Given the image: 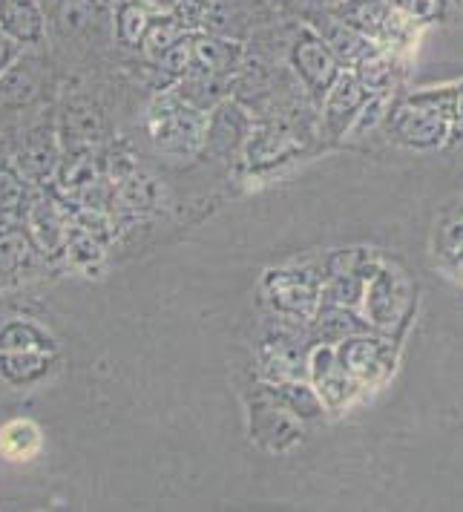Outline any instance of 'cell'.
Listing matches in <instances>:
<instances>
[{
  "instance_id": "cell-1",
  "label": "cell",
  "mask_w": 463,
  "mask_h": 512,
  "mask_svg": "<svg viewBox=\"0 0 463 512\" xmlns=\"http://www.w3.org/2000/svg\"><path fill=\"white\" fill-rule=\"evenodd\" d=\"M208 116L187 107L173 93L159 95L150 110V136L167 156H190L205 147Z\"/></svg>"
},
{
  "instance_id": "cell-2",
  "label": "cell",
  "mask_w": 463,
  "mask_h": 512,
  "mask_svg": "<svg viewBox=\"0 0 463 512\" xmlns=\"http://www.w3.org/2000/svg\"><path fill=\"white\" fill-rule=\"evenodd\" d=\"M334 357H337L340 369L357 383V389L377 386L394 369L392 343H386L380 337H369V331L340 340V346L334 349Z\"/></svg>"
},
{
  "instance_id": "cell-3",
  "label": "cell",
  "mask_w": 463,
  "mask_h": 512,
  "mask_svg": "<svg viewBox=\"0 0 463 512\" xmlns=\"http://www.w3.org/2000/svg\"><path fill=\"white\" fill-rule=\"evenodd\" d=\"M320 285L323 277H314L305 268H279L265 274V297L279 314H288L294 320H311L320 305Z\"/></svg>"
},
{
  "instance_id": "cell-4",
  "label": "cell",
  "mask_w": 463,
  "mask_h": 512,
  "mask_svg": "<svg viewBox=\"0 0 463 512\" xmlns=\"http://www.w3.org/2000/svg\"><path fill=\"white\" fill-rule=\"evenodd\" d=\"M363 305H366V320H369V326L392 334L394 328H400L406 323V317H409V311H412V291H409V282L403 280L400 274H394V271L380 265V271L366 282Z\"/></svg>"
},
{
  "instance_id": "cell-5",
  "label": "cell",
  "mask_w": 463,
  "mask_h": 512,
  "mask_svg": "<svg viewBox=\"0 0 463 512\" xmlns=\"http://www.w3.org/2000/svg\"><path fill=\"white\" fill-rule=\"evenodd\" d=\"M386 121L394 141L412 150H435L449 139V118L420 98L403 104L394 116H386Z\"/></svg>"
},
{
  "instance_id": "cell-6",
  "label": "cell",
  "mask_w": 463,
  "mask_h": 512,
  "mask_svg": "<svg viewBox=\"0 0 463 512\" xmlns=\"http://www.w3.org/2000/svg\"><path fill=\"white\" fill-rule=\"evenodd\" d=\"M291 64L302 78L305 90L311 93L314 101H323L328 87L334 84V78L340 75V64L331 55V49L325 47L323 38L314 32H302L297 44L291 49Z\"/></svg>"
},
{
  "instance_id": "cell-7",
  "label": "cell",
  "mask_w": 463,
  "mask_h": 512,
  "mask_svg": "<svg viewBox=\"0 0 463 512\" xmlns=\"http://www.w3.org/2000/svg\"><path fill=\"white\" fill-rule=\"evenodd\" d=\"M366 98H369V90L360 84V78L354 72H340L334 78V84L328 87V93L323 95V101H320L323 104L325 133L331 139H343L351 130L357 113L363 110Z\"/></svg>"
},
{
  "instance_id": "cell-8",
  "label": "cell",
  "mask_w": 463,
  "mask_h": 512,
  "mask_svg": "<svg viewBox=\"0 0 463 512\" xmlns=\"http://www.w3.org/2000/svg\"><path fill=\"white\" fill-rule=\"evenodd\" d=\"M44 81V61L35 55H18L6 70L0 72V107L3 110H24L29 107Z\"/></svg>"
},
{
  "instance_id": "cell-9",
  "label": "cell",
  "mask_w": 463,
  "mask_h": 512,
  "mask_svg": "<svg viewBox=\"0 0 463 512\" xmlns=\"http://www.w3.org/2000/svg\"><path fill=\"white\" fill-rule=\"evenodd\" d=\"M302 150V136L294 130H288L285 124H265V127H251L248 141H245V153H248V164L259 170V167H274V164L294 159Z\"/></svg>"
},
{
  "instance_id": "cell-10",
  "label": "cell",
  "mask_w": 463,
  "mask_h": 512,
  "mask_svg": "<svg viewBox=\"0 0 463 512\" xmlns=\"http://www.w3.org/2000/svg\"><path fill=\"white\" fill-rule=\"evenodd\" d=\"M38 245L15 213H0V277L15 280L35 262Z\"/></svg>"
},
{
  "instance_id": "cell-11",
  "label": "cell",
  "mask_w": 463,
  "mask_h": 512,
  "mask_svg": "<svg viewBox=\"0 0 463 512\" xmlns=\"http://www.w3.org/2000/svg\"><path fill=\"white\" fill-rule=\"evenodd\" d=\"M251 133V121L245 110L233 101H222L210 110L208 130H205V150L213 156H228L236 147H242Z\"/></svg>"
},
{
  "instance_id": "cell-12",
  "label": "cell",
  "mask_w": 463,
  "mask_h": 512,
  "mask_svg": "<svg viewBox=\"0 0 463 512\" xmlns=\"http://www.w3.org/2000/svg\"><path fill=\"white\" fill-rule=\"evenodd\" d=\"M308 360H311V363H308V369H311V380H314L317 395L323 397L325 406L340 409L343 403H348V397L354 395V392H360V389H357V383H354V380L340 369V363H337V357H334V349H331V346L320 343L317 349L311 351V357H308Z\"/></svg>"
},
{
  "instance_id": "cell-13",
  "label": "cell",
  "mask_w": 463,
  "mask_h": 512,
  "mask_svg": "<svg viewBox=\"0 0 463 512\" xmlns=\"http://www.w3.org/2000/svg\"><path fill=\"white\" fill-rule=\"evenodd\" d=\"M0 29L21 47H38L47 38V15L38 0H0Z\"/></svg>"
},
{
  "instance_id": "cell-14",
  "label": "cell",
  "mask_w": 463,
  "mask_h": 512,
  "mask_svg": "<svg viewBox=\"0 0 463 512\" xmlns=\"http://www.w3.org/2000/svg\"><path fill=\"white\" fill-rule=\"evenodd\" d=\"M26 228L32 233L38 251H44L49 256L64 254V245H67V236H70V222L52 199L32 202V208L26 213Z\"/></svg>"
},
{
  "instance_id": "cell-15",
  "label": "cell",
  "mask_w": 463,
  "mask_h": 512,
  "mask_svg": "<svg viewBox=\"0 0 463 512\" xmlns=\"http://www.w3.org/2000/svg\"><path fill=\"white\" fill-rule=\"evenodd\" d=\"M44 449V432L35 420L15 418L0 426V458L9 464H29Z\"/></svg>"
},
{
  "instance_id": "cell-16",
  "label": "cell",
  "mask_w": 463,
  "mask_h": 512,
  "mask_svg": "<svg viewBox=\"0 0 463 512\" xmlns=\"http://www.w3.org/2000/svg\"><path fill=\"white\" fill-rule=\"evenodd\" d=\"M239 61H242V47L239 44L193 32V64H190V70H205L213 72V75H228L231 78L236 67H239Z\"/></svg>"
},
{
  "instance_id": "cell-17",
  "label": "cell",
  "mask_w": 463,
  "mask_h": 512,
  "mask_svg": "<svg viewBox=\"0 0 463 512\" xmlns=\"http://www.w3.org/2000/svg\"><path fill=\"white\" fill-rule=\"evenodd\" d=\"M311 331H314V337L320 343L331 346V343H340V340H346L351 334L369 331V323L354 317L351 308H346V305L320 303L317 311H314V317H311Z\"/></svg>"
},
{
  "instance_id": "cell-18",
  "label": "cell",
  "mask_w": 463,
  "mask_h": 512,
  "mask_svg": "<svg viewBox=\"0 0 463 512\" xmlns=\"http://www.w3.org/2000/svg\"><path fill=\"white\" fill-rule=\"evenodd\" d=\"M58 167V150H55V141L52 133H47L44 127L35 130L26 144L18 153V170H21V179L29 182H47L49 176L55 173Z\"/></svg>"
},
{
  "instance_id": "cell-19",
  "label": "cell",
  "mask_w": 463,
  "mask_h": 512,
  "mask_svg": "<svg viewBox=\"0 0 463 512\" xmlns=\"http://www.w3.org/2000/svg\"><path fill=\"white\" fill-rule=\"evenodd\" d=\"M15 354H58L55 340L29 320H12L0 328V357Z\"/></svg>"
},
{
  "instance_id": "cell-20",
  "label": "cell",
  "mask_w": 463,
  "mask_h": 512,
  "mask_svg": "<svg viewBox=\"0 0 463 512\" xmlns=\"http://www.w3.org/2000/svg\"><path fill=\"white\" fill-rule=\"evenodd\" d=\"M262 397L274 400L277 406H282L285 412H291L294 418L311 420L320 418L325 409L323 397L317 395V389L305 386L300 380H279L277 386H268Z\"/></svg>"
},
{
  "instance_id": "cell-21",
  "label": "cell",
  "mask_w": 463,
  "mask_h": 512,
  "mask_svg": "<svg viewBox=\"0 0 463 512\" xmlns=\"http://www.w3.org/2000/svg\"><path fill=\"white\" fill-rule=\"evenodd\" d=\"M262 366L265 372L277 380H297V369L302 366V351L300 340L288 331H279V334H271L265 343H262Z\"/></svg>"
},
{
  "instance_id": "cell-22",
  "label": "cell",
  "mask_w": 463,
  "mask_h": 512,
  "mask_svg": "<svg viewBox=\"0 0 463 512\" xmlns=\"http://www.w3.org/2000/svg\"><path fill=\"white\" fill-rule=\"evenodd\" d=\"M317 32H320L325 47L331 49V55L337 58V64H351V67H357V64H363L371 55V49L366 47V38H363L357 29H351L348 24H331V21H323V24H317Z\"/></svg>"
},
{
  "instance_id": "cell-23",
  "label": "cell",
  "mask_w": 463,
  "mask_h": 512,
  "mask_svg": "<svg viewBox=\"0 0 463 512\" xmlns=\"http://www.w3.org/2000/svg\"><path fill=\"white\" fill-rule=\"evenodd\" d=\"M268 400V397H265ZM291 412H285L282 406H277L274 400H268V406H265V412H256L254 415V426H251V435H254L259 443H268L271 449H285L279 438H288V441L294 443L300 435H297V429H294V423H291Z\"/></svg>"
},
{
  "instance_id": "cell-24",
  "label": "cell",
  "mask_w": 463,
  "mask_h": 512,
  "mask_svg": "<svg viewBox=\"0 0 463 512\" xmlns=\"http://www.w3.org/2000/svg\"><path fill=\"white\" fill-rule=\"evenodd\" d=\"M101 130H104V118L101 113L90 107V104H75L67 110V116H64V139L70 144L72 153H78V150H84V147H90L93 141H98L101 136Z\"/></svg>"
},
{
  "instance_id": "cell-25",
  "label": "cell",
  "mask_w": 463,
  "mask_h": 512,
  "mask_svg": "<svg viewBox=\"0 0 463 512\" xmlns=\"http://www.w3.org/2000/svg\"><path fill=\"white\" fill-rule=\"evenodd\" d=\"M182 35H185V29L179 26V21L170 12H156V15H150V24L144 29L141 49H144V55L150 61H159L164 52L173 47Z\"/></svg>"
},
{
  "instance_id": "cell-26",
  "label": "cell",
  "mask_w": 463,
  "mask_h": 512,
  "mask_svg": "<svg viewBox=\"0 0 463 512\" xmlns=\"http://www.w3.org/2000/svg\"><path fill=\"white\" fill-rule=\"evenodd\" d=\"M337 15L360 35H374L386 24V0H346Z\"/></svg>"
},
{
  "instance_id": "cell-27",
  "label": "cell",
  "mask_w": 463,
  "mask_h": 512,
  "mask_svg": "<svg viewBox=\"0 0 463 512\" xmlns=\"http://www.w3.org/2000/svg\"><path fill=\"white\" fill-rule=\"evenodd\" d=\"M363 291H366V280L357 274H328L320 285V303L354 308L363 303Z\"/></svg>"
},
{
  "instance_id": "cell-28",
  "label": "cell",
  "mask_w": 463,
  "mask_h": 512,
  "mask_svg": "<svg viewBox=\"0 0 463 512\" xmlns=\"http://www.w3.org/2000/svg\"><path fill=\"white\" fill-rule=\"evenodd\" d=\"M150 24V12L141 0H127L118 6L116 15V35L124 47H141L144 29Z\"/></svg>"
},
{
  "instance_id": "cell-29",
  "label": "cell",
  "mask_w": 463,
  "mask_h": 512,
  "mask_svg": "<svg viewBox=\"0 0 463 512\" xmlns=\"http://www.w3.org/2000/svg\"><path fill=\"white\" fill-rule=\"evenodd\" d=\"M156 196H159V187L153 179H147V176H139V173H130L127 179H121L118 182L116 190V202L121 208L127 210H144L150 208L153 202H156Z\"/></svg>"
},
{
  "instance_id": "cell-30",
  "label": "cell",
  "mask_w": 463,
  "mask_h": 512,
  "mask_svg": "<svg viewBox=\"0 0 463 512\" xmlns=\"http://www.w3.org/2000/svg\"><path fill=\"white\" fill-rule=\"evenodd\" d=\"M325 271L328 274H357L369 282L380 271V259L371 251H337V254L328 256Z\"/></svg>"
},
{
  "instance_id": "cell-31",
  "label": "cell",
  "mask_w": 463,
  "mask_h": 512,
  "mask_svg": "<svg viewBox=\"0 0 463 512\" xmlns=\"http://www.w3.org/2000/svg\"><path fill=\"white\" fill-rule=\"evenodd\" d=\"M64 254H67L70 265H75V268L93 271V265L101 262V245H98V239L87 228H70Z\"/></svg>"
},
{
  "instance_id": "cell-32",
  "label": "cell",
  "mask_w": 463,
  "mask_h": 512,
  "mask_svg": "<svg viewBox=\"0 0 463 512\" xmlns=\"http://www.w3.org/2000/svg\"><path fill=\"white\" fill-rule=\"evenodd\" d=\"M210 12H213V0H176L170 6V15L185 32H202L208 26Z\"/></svg>"
},
{
  "instance_id": "cell-33",
  "label": "cell",
  "mask_w": 463,
  "mask_h": 512,
  "mask_svg": "<svg viewBox=\"0 0 463 512\" xmlns=\"http://www.w3.org/2000/svg\"><path fill=\"white\" fill-rule=\"evenodd\" d=\"M360 70L354 72L360 78V84L371 93H386V87L392 84V64L383 58H366L363 64H357Z\"/></svg>"
},
{
  "instance_id": "cell-34",
  "label": "cell",
  "mask_w": 463,
  "mask_h": 512,
  "mask_svg": "<svg viewBox=\"0 0 463 512\" xmlns=\"http://www.w3.org/2000/svg\"><path fill=\"white\" fill-rule=\"evenodd\" d=\"M386 98L377 93V95H369L366 98V104H363V110L357 113V118H354V124H351V130H348L346 136H351V139H357V136H366V133H371L380 121H386Z\"/></svg>"
},
{
  "instance_id": "cell-35",
  "label": "cell",
  "mask_w": 463,
  "mask_h": 512,
  "mask_svg": "<svg viewBox=\"0 0 463 512\" xmlns=\"http://www.w3.org/2000/svg\"><path fill=\"white\" fill-rule=\"evenodd\" d=\"M93 0H64L58 9V24L64 35H75L78 29H84L90 15H93Z\"/></svg>"
},
{
  "instance_id": "cell-36",
  "label": "cell",
  "mask_w": 463,
  "mask_h": 512,
  "mask_svg": "<svg viewBox=\"0 0 463 512\" xmlns=\"http://www.w3.org/2000/svg\"><path fill=\"white\" fill-rule=\"evenodd\" d=\"M24 202V179L15 170H0V213H15Z\"/></svg>"
},
{
  "instance_id": "cell-37",
  "label": "cell",
  "mask_w": 463,
  "mask_h": 512,
  "mask_svg": "<svg viewBox=\"0 0 463 512\" xmlns=\"http://www.w3.org/2000/svg\"><path fill=\"white\" fill-rule=\"evenodd\" d=\"M21 49H24L21 44H15V41H12V38H9L3 29H0V72L6 70V67H9V64H12V61L21 55Z\"/></svg>"
},
{
  "instance_id": "cell-38",
  "label": "cell",
  "mask_w": 463,
  "mask_h": 512,
  "mask_svg": "<svg viewBox=\"0 0 463 512\" xmlns=\"http://www.w3.org/2000/svg\"><path fill=\"white\" fill-rule=\"evenodd\" d=\"M449 139L463 141V93L455 95V110H452V121H449Z\"/></svg>"
},
{
  "instance_id": "cell-39",
  "label": "cell",
  "mask_w": 463,
  "mask_h": 512,
  "mask_svg": "<svg viewBox=\"0 0 463 512\" xmlns=\"http://www.w3.org/2000/svg\"><path fill=\"white\" fill-rule=\"evenodd\" d=\"M389 3H397V6H403V9H409V12H415L423 6V0H389Z\"/></svg>"
}]
</instances>
